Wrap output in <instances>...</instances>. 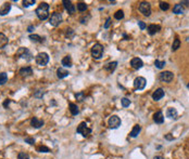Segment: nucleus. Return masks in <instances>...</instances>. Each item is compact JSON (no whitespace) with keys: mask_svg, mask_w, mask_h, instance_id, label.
Returning <instances> with one entry per match:
<instances>
[{"mask_svg":"<svg viewBox=\"0 0 189 159\" xmlns=\"http://www.w3.org/2000/svg\"><path fill=\"white\" fill-rule=\"evenodd\" d=\"M36 14L38 16L39 20L44 21L49 16V4L47 2H41L36 9Z\"/></svg>","mask_w":189,"mask_h":159,"instance_id":"1","label":"nucleus"},{"mask_svg":"<svg viewBox=\"0 0 189 159\" xmlns=\"http://www.w3.org/2000/svg\"><path fill=\"white\" fill-rule=\"evenodd\" d=\"M35 61L37 65H39V66H46L48 62H49V55L45 52H40L38 53L35 57Z\"/></svg>","mask_w":189,"mask_h":159,"instance_id":"2","label":"nucleus"},{"mask_svg":"<svg viewBox=\"0 0 189 159\" xmlns=\"http://www.w3.org/2000/svg\"><path fill=\"white\" fill-rule=\"evenodd\" d=\"M103 47L101 46L100 43H96V45H93V48H91V55H93V59H100V57L103 55Z\"/></svg>","mask_w":189,"mask_h":159,"instance_id":"3","label":"nucleus"},{"mask_svg":"<svg viewBox=\"0 0 189 159\" xmlns=\"http://www.w3.org/2000/svg\"><path fill=\"white\" fill-rule=\"evenodd\" d=\"M76 131H77V133L82 134L83 136H85V138L86 136H88V135L91 133V129L87 126L86 122H81L79 126L77 127V129H76Z\"/></svg>","mask_w":189,"mask_h":159,"instance_id":"4","label":"nucleus"},{"mask_svg":"<svg viewBox=\"0 0 189 159\" xmlns=\"http://www.w3.org/2000/svg\"><path fill=\"white\" fill-rule=\"evenodd\" d=\"M139 11L143 13V15L149 16V15L151 14V6H150L149 2H147V1H143V2H140Z\"/></svg>","mask_w":189,"mask_h":159,"instance_id":"5","label":"nucleus"},{"mask_svg":"<svg viewBox=\"0 0 189 159\" xmlns=\"http://www.w3.org/2000/svg\"><path fill=\"white\" fill-rule=\"evenodd\" d=\"M173 78H174V74L172 73V71H162L159 76V79H160L162 82H171L173 80Z\"/></svg>","mask_w":189,"mask_h":159,"instance_id":"6","label":"nucleus"},{"mask_svg":"<svg viewBox=\"0 0 189 159\" xmlns=\"http://www.w3.org/2000/svg\"><path fill=\"white\" fill-rule=\"evenodd\" d=\"M61 22H62V16H61L60 13H58V12H54V13H52L51 14V16H50L49 18V23L50 25H52V26H58V25L60 24Z\"/></svg>","mask_w":189,"mask_h":159,"instance_id":"7","label":"nucleus"},{"mask_svg":"<svg viewBox=\"0 0 189 159\" xmlns=\"http://www.w3.org/2000/svg\"><path fill=\"white\" fill-rule=\"evenodd\" d=\"M109 126H110L111 129H118V128L121 126V119H120V117L116 116V115H113L112 117H110V119H109Z\"/></svg>","mask_w":189,"mask_h":159,"instance_id":"8","label":"nucleus"},{"mask_svg":"<svg viewBox=\"0 0 189 159\" xmlns=\"http://www.w3.org/2000/svg\"><path fill=\"white\" fill-rule=\"evenodd\" d=\"M146 85H147V80L143 77L136 78L135 81H134V87H135L136 90H143V89H145Z\"/></svg>","mask_w":189,"mask_h":159,"instance_id":"9","label":"nucleus"},{"mask_svg":"<svg viewBox=\"0 0 189 159\" xmlns=\"http://www.w3.org/2000/svg\"><path fill=\"white\" fill-rule=\"evenodd\" d=\"M16 53H18V55H20L22 59H25L26 61L32 60V54H31V52L29 51L27 48H20Z\"/></svg>","mask_w":189,"mask_h":159,"instance_id":"10","label":"nucleus"},{"mask_svg":"<svg viewBox=\"0 0 189 159\" xmlns=\"http://www.w3.org/2000/svg\"><path fill=\"white\" fill-rule=\"evenodd\" d=\"M131 66H132L134 69H140V68L143 66V60L139 59V57H134V59L131 61Z\"/></svg>","mask_w":189,"mask_h":159,"instance_id":"11","label":"nucleus"},{"mask_svg":"<svg viewBox=\"0 0 189 159\" xmlns=\"http://www.w3.org/2000/svg\"><path fill=\"white\" fill-rule=\"evenodd\" d=\"M63 6H64L65 10L68 12V14H73V13H75V10H76V8H75V6L72 4L71 1L64 0V1H63Z\"/></svg>","mask_w":189,"mask_h":159,"instance_id":"12","label":"nucleus"},{"mask_svg":"<svg viewBox=\"0 0 189 159\" xmlns=\"http://www.w3.org/2000/svg\"><path fill=\"white\" fill-rule=\"evenodd\" d=\"M164 90L163 89H161V88H159V89H157L155 91L152 93V99L154 100V101H159V100H161L163 96H164Z\"/></svg>","mask_w":189,"mask_h":159,"instance_id":"13","label":"nucleus"},{"mask_svg":"<svg viewBox=\"0 0 189 159\" xmlns=\"http://www.w3.org/2000/svg\"><path fill=\"white\" fill-rule=\"evenodd\" d=\"M153 120L155 124H159L164 122V116H163V113H162L161 110L157 112V113L153 115Z\"/></svg>","mask_w":189,"mask_h":159,"instance_id":"14","label":"nucleus"},{"mask_svg":"<svg viewBox=\"0 0 189 159\" xmlns=\"http://www.w3.org/2000/svg\"><path fill=\"white\" fill-rule=\"evenodd\" d=\"M148 33H149V35H155L158 32H160L161 30V26L160 25H155V24H151L148 26V28H147Z\"/></svg>","mask_w":189,"mask_h":159,"instance_id":"15","label":"nucleus"},{"mask_svg":"<svg viewBox=\"0 0 189 159\" xmlns=\"http://www.w3.org/2000/svg\"><path fill=\"white\" fill-rule=\"evenodd\" d=\"M166 117L171 118V119H177V117H178L177 110H175L174 107H170V108H168V110H166Z\"/></svg>","mask_w":189,"mask_h":159,"instance_id":"16","label":"nucleus"},{"mask_svg":"<svg viewBox=\"0 0 189 159\" xmlns=\"http://www.w3.org/2000/svg\"><path fill=\"white\" fill-rule=\"evenodd\" d=\"M31 124H32V127L36 128V129H39V128H41L44 126V121L38 119L37 117H34L31 120Z\"/></svg>","mask_w":189,"mask_h":159,"instance_id":"17","label":"nucleus"},{"mask_svg":"<svg viewBox=\"0 0 189 159\" xmlns=\"http://www.w3.org/2000/svg\"><path fill=\"white\" fill-rule=\"evenodd\" d=\"M11 10V4H9V2H6V4H2V7L0 8V15H6L8 14L9 12H10Z\"/></svg>","mask_w":189,"mask_h":159,"instance_id":"18","label":"nucleus"},{"mask_svg":"<svg viewBox=\"0 0 189 159\" xmlns=\"http://www.w3.org/2000/svg\"><path fill=\"white\" fill-rule=\"evenodd\" d=\"M33 74V69L29 66L27 67H23L20 69V75H21L22 77H27V76H31Z\"/></svg>","mask_w":189,"mask_h":159,"instance_id":"19","label":"nucleus"},{"mask_svg":"<svg viewBox=\"0 0 189 159\" xmlns=\"http://www.w3.org/2000/svg\"><path fill=\"white\" fill-rule=\"evenodd\" d=\"M118 66V62H111V63L107 64L104 66V69L108 71V73H113L115 71V68Z\"/></svg>","mask_w":189,"mask_h":159,"instance_id":"20","label":"nucleus"},{"mask_svg":"<svg viewBox=\"0 0 189 159\" xmlns=\"http://www.w3.org/2000/svg\"><path fill=\"white\" fill-rule=\"evenodd\" d=\"M57 76L59 79H63V78L68 77V71L66 69H64L63 67H60L57 71Z\"/></svg>","mask_w":189,"mask_h":159,"instance_id":"21","label":"nucleus"},{"mask_svg":"<svg viewBox=\"0 0 189 159\" xmlns=\"http://www.w3.org/2000/svg\"><path fill=\"white\" fill-rule=\"evenodd\" d=\"M140 131H141V127H140L139 124H135V126H134V128L132 129V131H131L129 135H131L132 138H136V136H137V135L140 133Z\"/></svg>","mask_w":189,"mask_h":159,"instance_id":"22","label":"nucleus"},{"mask_svg":"<svg viewBox=\"0 0 189 159\" xmlns=\"http://www.w3.org/2000/svg\"><path fill=\"white\" fill-rule=\"evenodd\" d=\"M8 38L7 36L4 35V34H2V33H0V49H4V47L8 45Z\"/></svg>","mask_w":189,"mask_h":159,"instance_id":"23","label":"nucleus"},{"mask_svg":"<svg viewBox=\"0 0 189 159\" xmlns=\"http://www.w3.org/2000/svg\"><path fill=\"white\" fill-rule=\"evenodd\" d=\"M62 65L64 66V67H71L72 66V59L70 55H66V57H64L63 59H62Z\"/></svg>","mask_w":189,"mask_h":159,"instance_id":"24","label":"nucleus"},{"mask_svg":"<svg viewBox=\"0 0 189 159\" xmlns=\"http://www.w3.org/2000/svg\"><path fill=\"white\" fill-rule=\"evenodd\" d=\"M70 112H71V114L73 116L77 115V114L79 113L78 106L76 105V104H74V103H70Z\"/></svg>","mask_w":189,"mask_h":159,"instance_id":"25","label":"nucleus"},{"mask_svg":"<svg viewBox=\"0 0 189 159\" xmlns=\"http://www.w3.org/2000/svg\"><path fill=\"white\" fill-rule=\"evenodd\" d=\"M173 12H174L175 14H183V13H184V8H183L182 4H176V6L173 8Z\"/></svg>","mask_w":189,"mask_h":159,"instance_id":"26","label":"nucleus"},{"mask_svg":"<svg viewBox=\"0 0 189 159\" xmlns=\"http://www.w3.org/2000/svg\"><path fill=\"white\" fill-rule=\"evenodd\" d=\"M29 38L31 39L32 41H34V42L40 43V42H43V41H44V39L41 38V37H40L39 35H35V34H34V35H29Z\"/></svg>","mask_w":189,"mask_h":159,"instance_id":"27","label":"nucleus"},{"mask_svg":"<svg viewBox=\"0 0 189 159\" xmlns=\"http://www.w3.org/2000/svg\"><path fill=\"white\" fill-rule=\"evenodd\" d=\"M8 81V75L6 73H0V86L4 85Z\"/></svg>","mask_w":189,"mask_h":159,"instance_id":"28","label":"nucleus"},{"mask_svg":"<svg viewBox=\"0 0 189 159\" xmlns=\"http://www.w3.org/2000/svg\"><path fill=\"white\" fill-rule=\"evenodd\" d=\"M76 8H77V10H78L79 12H84V11L87 10V4H86L85 2H78Z\"/></svg>","mask_w":189,"mask_h":159,"instance_id":"29","label":"nucleus"},{"mask_svg":"<svg viewBox=\"0 0 189 159\" xmlns=\"http://www.w3.org/2000/svg\"><path fill=\"white\" fill-rule=\"evenodd\" d=\"M180 47V40L178 38H175L174 42H173V46H172V50L173 51H176Z\"/></svg>","mask_w":189,"mask_h":159,"instance_id":"30","label":"nucleus"},{"mask_svg":"<svg viewBox=\"0 0 189 159\" xmlns=\"http://www.w3.org/2000/svg\"><path fill=\"white\" fill-rule=\"evenodd\" d=\"M154 65H155V67L157 68H163L165 66V62L164 61H159V60H155L154 61Z\"/></svg>","mask_w":189,"mask_h":159,"instance_id":"31","label":"nucleus"},{"mask_svg":"<svg viewBox=\"0 0 189 159\" xmlns=\"http://www.w3.org/2000/svg\"><path fill=\"white\" fill-rule=\"evenodd\" d=\"M168 8H170V4L168 2H165V1H161L160 2V9L162 11H168Z\"/></svg>","mask_w":189,"mask_h":159,"instance_id":"32","label":"nucleus"},{"mask_svg":"<svg viewBox=\"0 0 189 159\" xmlns=\"http://www.w3.org/2000/svg\"><path fill=\"white\" fill-rule=\"evenodd\" d=\"M114 18H116V20H122V18H124V12H123L122 10L116 11V12H115V14H114Z\"/></svg>","mask_w":189,"mask_h":159,"instance_id":"33","label":"nucleus"},{"mask_svg":"<svg viewBox=\"0 0 189 159\" xmlns=\"http://www.w3.org/2000/svg\"><path fill=\"white\" fill-rule=\"evenodd\" d=\"M122 106L123 107H128L131 105V100H128L127 98H124V99H122Z\"/></svg>","mask_w":189,"mask_h":159,"instance_id":"34","label":"nucleus"},{"mask_svg":"<svg viewBox=\"0 0 189 159\" xmlns=\"http://www.w3.org/2000/svg\"><path fill=\"white\" fill-rule=\"evenodd\" d=\"M75 98L78 100L79 102H82V101H84V99H85V93H84V92L76 93V94H75Z\"/></svg>","mask_w":189,"mask_h":159,"instance_id":"35","label":"nucleus"},{"mask_svg":"<svg viewBox=\"0 0 189 159\" xmlns=\"http://www.w3.org/2000/svg\"><path fill=\"white\" fill-rule=\"evenodd\" d=\"M18 159H29V154H26V153L21 152V153H19Z\"/></svg>","mask_w":189,"mask_h":159,"instance_id":"36","label":"nucleus"},{"mask_svg":"<svg viewBox=\"0 0 189 159\" xmlns=\"http://www.w3.org/2000/svg\"><path fill=\"white\" fill-rule=\"evenodd\" d=\"M34 4H35V0H24L23 1V6L24 7H29V6H32Z\"/></svg>","mask_w":189,"mask_h":159,"instance_id":"37","label":"nucleus"},{"mask_svg":"<svg viewBox=\"0 0 189 159\" xmlns=\"http://www.w3.org/2000/svg\"><path fill=\"white\" fill-rule=\"evenodd\" d=\"M25 142H26V143H29V144H31V145H33L34 143H35V140H34L33 138L26 136V138H25Z\"/></svg>","mask_w":189,"mask_h":159,"instance_id":"38","label":"nucleus"},{"mask_svg":"<svg viewBox=\"0 0 189 159\" xmlns=\"http://www.w3.org/2000/svg\"><path fill=\"white\" fill-rule=\"evenodd\" d=\"M38 151L39 152H41V153H49L50 152V149L48 148V147H46V146H40V147H38Z\"/></svg>","mask_w":189,"mask_h":159,"instance_id":"39","label":"nucleus"},{"mask_svg":"<svg viewBox=\"0 0 189 159\" xmlns=\"http://www.w3.org/2000/svg\"><path fill=\"white\" fill-rule=\"evenodd\" d=\"M138 25H139V27H140V29H141V30H143V29H145V28L147 27L146 24H145L143 22H141V21L138 22Z\"/></svg>","mask_w":189,"mask_h":159,"instance_id":"40","label":"nucleus"},{"mask_svg":"<svg viewBox=\"0 0 189 159\" xmlns=\"http://www.w3.org/2000/svg\"><path fill=\"white\" fill-rule=\"evenodd\" d=\"M111 24V18H107V22H106V24H104V28H109V26Z\"/></svg>","mask_w":189,"mask_h":159,"instance_id":"41","label":"nucleus"},{"mask_svg":"<svg viewBox=\"0 0 189 159\" xmlns=\"http://www.w3.org/2000/svg\"><path fill=\"white\" fill-rule=\"evenodd\" d=\"M66 30H68V32H66V36H72L73 35V34H74V33H73V30H72L71 28H68V29H66Z\"/></svg>","mask_w":189,"mask_h":159,"instance_id":"42","label":"nucleus"},{"mask_svg":"<svg viewBox=\"0 0 189 159\" xmlns=\"http://www.w3.org/2000/svg\"><path fill=\"white\" fill-rule=\"evenodd\" d=\"M165 139H166V140H173V136L170 135V134H168V135H165Z\"/></svg>","mask_w":189,"mask_h":159,"instance_id":"43","label":"nucleus"},{"mask_svg":"<svg viewBox=\"0 0 189 159\" xmlns=\"http://www.w3.org/2000/svg\"><path fill=\"white\" fill-rule=\"evenodd\" d=\"M33 29H34V26L33 25H31V26H29V28H27V30H29V33L33 32Z\"/></svg>","mask_w":189,"mask_h":159,"instance_id":"44","label":"nucleus"},{"mask_svg":"<svg viewBox=\"0 0 189 159\" xmlns=\"http://www.w3.org/2000/svg\"><path fill=\"white\" fill-rule=\"evenodd\" d=\"M153 159H164V158H163V157H161V156H155Z\"/></svg>","mask_w":189,"mask_h":159,"instance_id":"45","label":"nucleus"},{"mask_svg":"<svg viewBox=\"0 0 189 159\" xmlns=\"http://www.w3.org/2000/svg\"><path fill=\"white\" fill-rule=\"evenodd\" d=\"M9 103H10V101H9V100H8V101H6V102H4V107H6V106H7L8 104H9Z\"/></svg>","mask_w":189,"mask_h":159,"instance_id":"46","label":"nucleus"},{"mask_svg":"<svg viewBox=\"0 0 189 159\" xmlns=\"http://www.w3.org/2000/svg\"><path fill=\"white\" fill-rule=\"evenodd\" d=\"M187 87H188V89H189V85H188V86H187Z\"/></svg>","mask_w":189,"mask_h":159,"instance_id":"47","label":"nucleus"}]
</instances>
